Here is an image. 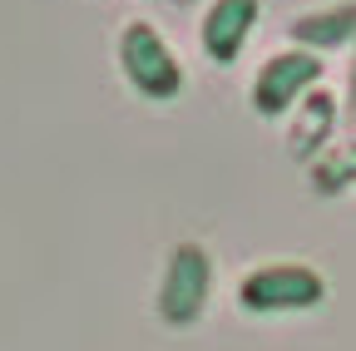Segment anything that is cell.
Instances as JSON below:
<instances>
[{"mask_svg":"<svg viewBox=\"0 0 356 351\" xmlns=\"http://www.w3.org/2000/svg\"><path fill=\"white\" fill-rule=\"evenodd\" d=\"M327 297V282L307 268V262H267L252 268L238 287V302L257 317H277V312H312Z\"/></svg>","mask_w":356,"mask_h":351,"instance_id":"1","label":"cell"},{"mask_svg":"<svg viewBox=\"0 0 356 351\" xmlns=\"http://www.w3.org/2000/svg\"><path fill=\"white\" fill-rule=\"evenodd\" d=\"M119 65H124L129 84L139 95H149V99H173L178 90H184V70H178L173 50L163 45V35L154 25H144V20L124 25V35H119Z\"/></svg>","mask_w":356,"mask_h":351,"instance_id":"2","label":"cell"},{"mask_svg":"<svg viewBox=\"0 0 356 351\" xmlns=\"http://www.w3.org/2000/svg\"><path fill=\"white\" fill-rule=\"evenodd\" d=\"M213 292V262L198 243H178L168 268H163V287H159V317L168 327H193L208 307Z\"/></svg>","mask_w":356,"mask_h":351,"instance_id":"3","label":"cell"},{"mask_svg":"<svg viewBox=\"0 0 356 351\" xmlns=\"http://www.w3.org/2000/svg\"><path fill=\"white\" fill-rule=\"evenodd\" d=\"M317 79H322L317 55H307V50L277 55V60L262 65V74H257V84H252V109H257L262 119H277V114L292 109V99L307 95Z\"/></svg>","mask_w":356,"mask_h":351,"instance_id":"4","label":"cell"},{"mask_svg":"<svg viewBox=\"0 0 356 351\" xmlns=\"http://www.w3.org/2000/svg\"><path fill=\"white\" fill-rule=\"evenodd\" d=\"M252 25H257V0H213V10L203 15V50L218 65H233Z\"/></svg>","mask_w":356,"mask_h":351,"instance_id":"5","label":"cell"},{"mask_svg":"<svg viewBox=\"0 0 356 351\" xmlns=\"http://www.w3.org/2000/svg\"><path fill=\"white\" fill-rule=\"evenodd\" d=\"M356 30V6H341V10H327V15H297L292 20V40L312 50H332V45H346V35Z\"/></svg>","mask_w":356,"mask_h":351,"instance_id":"6","label":"cell"},{"mask_svg":"<svg viewBox=\"0 0 356 351\" xmlns=\"http://www.w3.org/2000/svg\"><path fill=\"white\" fill-rule=\"evenodd\" d=\"M351 109H356V65H351Z\"/></svg>","mask_w":356,"mask_h":351,"instance_id":"7","label":"cell"}]
</instances>
